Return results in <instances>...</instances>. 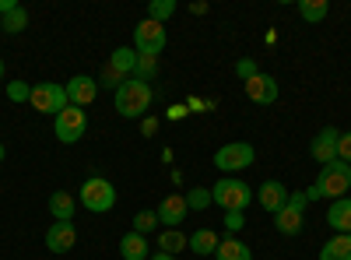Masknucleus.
I'll list each match as a JSON object with an SVG mask.
<instances>
[{
    "label": "nucleus",
    "mask_w": 351,
    "mask_h": 260,
    "mask_svg": "<svg viewBox=\"0 0 351 260\" xmlns=\"http://www.w3.org/2000/svg\"><path fill=\"white\" fill-rule=\"evenodd\" d=\"M4 155H8V152H4V144H0V162H4Z\"/></svg>",
    "instance_id": "nucleus-36"
},
{
    "label": "nucleus",
    "mask_w": 351,
    "mask_h": 260,
    "mask_svg": "<svg viewBox=\"0 0 351 260\" xmlns=\"http://www.w3.org/2000/svg\"><path fill=\"white\" fill-rule=\"evenodd\" d=\"M74 211H77L74 193H67V190L49 193V215H53V222H74Z\"/></svg>",
    "instance_id": "nucleus-16"
},
{
    "label": "nucleus",
    "mask_w": 351,
    "mask_h": 260,
    "mask_svg": "<svg viewBox=\"0 0 351 260\" xmlns=\"http://www.w3.org/2000/svg\"><path fill=\"white\" fill-rule=\"evenodd\" d=\"M134 49H137V56H158L165 49V25L144 18L134 28Z\"/></svg>",
    "instance_id": "nucleus-9"
},
{
    "label": "nucleus",
    "mask_w": 351,
    "mask_h": 260,
    "mask_svg": "<svg viewBox=\"0 0 351 260\" xmlns=\"http://www.w3.org/2000/svg\"><path fill=\"white\" fill-rule=\"evenodd\" d=\"M327 222L334 233H351V197H341L327 208Z\"/></svg>",
    "instance_id": "nucleus-18"
},
{
    "label": "nucleus",
    "mask_w": 351,
    "mask_h": 260,
    "mask_svg": "<svg viewBox=\"0 0 351 260\" xmlns=\"http://www.w3.org/2000/svg\"><path fill=\"white\" fill-rule=\"evenodd\" d=\"M0 28H4V36H18V32H25V28H28V11L18 4L14 11H8L4 18H0Z\"/></svg>",
    "instance_id": "nucleus-25"
},
{
    "label": "nucleus",
    "mask_w": 351,
    "mask_h": 260,
    "mask_svg": "<svg viewBox=\"0 0 351 260\" xmlns=\"http://www.w3.org/2000/svg\"><path fill=\"white\" fill-rule=\"evenodd\" d=\"M348 190H351V165L341 162V158H334L330 165L319 169L316 183L306 190V200H319V197H334V200H341Z\"/></svg>",
    "instance_id": "nucleus-2"
},
{
    "label": "nucleus",
    "mask_w": 351,
    "mask_h": 260,
    "mask_svg": "<svg viewBox=\"0 0 351 260\" xmlns=\"http://www.w3.org/2000/svg\"><path fill=\"white\" fill-rule=\"evenodd\" d=\"M155 71H158V60H155V56H137V71H134V78L148 81V78H155Z\"/></svg>",
    "instance_id": "nucleus-30"
},
{
    "label": "nucleus",
    "mask_w": 351,
    "mask_h": 260,
    "mask_svg": "<svg viewBox=\"0 0 351 260\" xmlns=\"http://www.w3.org/2000/svg\"><path fill=\"white\" fill-rule=\"evenodd\" d=\"M155 228H158V215L155 211H137L134 215V233L148 236V233H155Z\"/></svg>",
    "instance_id": "nucleus-28"
},
{
    "label": "nucleus",
    "mask_w": 351,
    "mask_h": 260,
    "mask_svg": "<svg viewBox=\"0 0 351 260\" xmlns=\"http://www.w3.org/2000/svg\"><path fill=\"white\" fill-rule=\"evenodd\" d=\"M256 200H260V208H263V211L278 215V211L288 204V190H285V183H278V180H267V183H260V193H256Z\"/></svg>",
    "instance_id": "nucleus-15"
},
{
    "label": "nucleus",
    "mask_w": 351,
    "mask_h": 260,
    "mask_svg": "<svg viewBox=\"0 0 351 260\" xmlns=\"http://www.w3.org/2000/svg\"><path fill=\"white\" fill-rule=\"evenodd\" d=\"M274 225L281 236H299L302 225H306V193H288V204L274 215Z\"/></svg>",
    "instance_id": "nucleus-6"
},
{
    "label": "nucleus",
    "mask_w": 351,
    "mask_h": 260,
    "mask_svg": "<svg viewBox=\"0 0 351 260\" xmlns=\"http://www.w3.org/2000/svg\"><path fill=\"white\" fill-rule=\"evenodd\" d=\"M64 92H67V102L84 109V106H92L95 95H99V81L95 78H88V74H74L67 84H64Z\"/></svg>",
    "instance_id": "nucleus-11"
},
{
    "label": "nucleus",
    "mask_w": 351,
    "mask_h": 260,
    "mask_svg": "<svg viewBox=\"0 0 351 260\" xmlns=\"http://www.w3.org/2000/svg\"><path fill=\"white\" fill-rule=\"evenodd\" d=\"M36 106V113H64L71 102H67V92H64V84H53V81H39L32 84V99H28Z\"/></svg>",
    "instance_id": "nucleus-8"
},
{
    "label": "nucleus",
    "mask_w": 351,
    "mask_h": 260,
    "mask_svg": "<svg viewBox=\"0 0 351 260\" xmlns=\"http://www.w3.org/2000/svg\"><path fill=\"white\" fill-rule=\"evenodd\" d=\"M172 14H176V0H152L148 4V21L165 25V18H172Z\"/></svg>",
    "instance_id": "nucleus-27"
},
{
    "label": "nucleus",
    "mask_w": 351,
    "mask_h": 260,
    "mask_svg": "<svg viewBox=\"0 0 351 260\" xmlns=\"http://www.w3.org/2000/svg\"><path fill=\"white\" fill-rule=\"evenodd\" d=\"M236 74H239L243 81H250L253 74H260V67H256V60H253V56H243V60L236 64Z\"/></svg>",
    "instance_id": "nucleus-32"
},
{
    "label": "nucleus",
    "mask_w": 351,
    "mask_h": 260,
    "mask_svg": "<svg viewBox=\"0 0 351 260\" xmlns=\"http://www.w3.org/2000/svg\"><path fill=\"white\" fill-rule=\"evenodd\" d=\"M253 158H256V152H253L250 141H232V144H221V148L215 152V169H221L225 176H232V172H239V169H250Z\"/></svg>",
    "instance_id": "nucleus-5"
},
{
    "label": "nucleus",
    "mask_w": 351,
    "mask_h": 260,
    "mask_svg": "<svg viewBox=\"0 0 351 260\" xmlns=\"http://www.w3.org/2000/svg\"><path fill=\"white\" fill-rule=\"evenodd\" d=\"M337 141H341V130H337V127H324V130H319V134L313 137V144H309L313 162L330 165V162L337 158Z\"/></svg>",
    "instance_id": "nucleus-12"
},
{
    "label": "nucleus",
    "mask_w": 351,
    "mask_h": 260,
    "mask_svg": "<svg viewBox=\"0 0 351 260\" xmlns=\"http://www.w3.org/2000/svg\"><path fill=\"white\" fill-rule=\"evenodd\" d=\"M211 197L221 211H246L253 204V187L239 176H221L215 187H211Z\"/></svg>",
    "instance_id": "nucleus-3"
},
{
    "label": "nucleus",
    "mask_w": 351,
    "mask_h": 260,
    "mask_svg": "<svg viewBox=\"0 0 351 260\" xmlns=\"http://www.w3.org/2000/svg\"><path fill=\"white\" fill-rule=\"evenodd\" d=\"M246 84V95H250V102H256V106H274L278 102V81L271 78V74H253L250 81H243Z\"/></svg>",
    "instance_id": "nucleus-13"
},
{
    "label": "nucleus",
    "mask_w": 351,
    "mask_h": 260,
    "mask_svg": "<svg viewBox=\"0 0 351 260\" xmlns=\"http://www.w3.org/2000/svg\"><path fill=\"white\" fill-rule=\"evenodd\" d=\"M77 204L84 211H92V215H106L116 204V187L109 180H102V176H88L81 183V190H77Z\"/></svg>",
    "instance_id": "nucleus-4"
},
{
    "label": "nucleus",
    "mask_w": 351,
    "mask_h": 260,
    "mask_svg": "<svg viewBox=\"0 0 351 260\" xmlns=\"http://www.w3.org/2000/svg\"><path fill=\"white\" fill-rule=\"evenodd\" d=\"M225 228H228V236H236L239 228H246V218H243V211H225Z\"/></svg>",
    "instance_id": "nucleus-31"
},
{
    "label": "nucleus",
    "mask_w": 351,
    "mask_h": 260,
    "mask_svg": "<svg viewBox=\"0 0 351 260\" xmlns=\"http://www.w3.org/2000/svg\"><path fill=\"white\" fill-rule=\"evenodd\" d=\"M186 246H190V239L180 233V228H162V233H158V253L176 257V253H183Z\"/></svg>",
    "instance_id": "nucleus-22"
},
{
    "label": "nucleus",
    "mask_w": 351,
    "mask_h": 260,
    "mask_svg": "<svg viewBox=\"0 0 351 260\" xmlns=\"http://www.w3.org/2000/svg\"><path fill=\"white\" fill-rule=\"evenodd\" d=\"M74 243H77L74 222H53V225L46 228V246H49L53 253H67V250H74Z\"/></svg>",
    "instance_id": "nucleus-14"
},
{
    "label": "nucleus",
    "mask_w": 351,
    "mask_h": 260,
    "mask_svg": "<svg viewBox=\"0 0 351 260\" xmlns=\"http://www.w3.org/2000/svg\"><path fill=\"white\" fill-rule=\"evenodd\" d=\"M8 99L11 102H28V99H32V84H28V81H11L8 84Z\"/></svg>",
    "instance_id": "nucleus-29"
},
{
    "label": "nucleus",
    "mask_w": 351,
    "mask_h": 260,
    "mask_svg": "<svg viewBox=\"0 0 351 260\" xmlns=\"http://www.w3.org/2000/svg\"><path fill=\"white\" fill-rule=\"evenodd\" d=\"M109 71L116 74V78H134V71H137V49H127V46H120V49H112V56H109Z\"/></svg>",
    "instance_id": "nucleus-17"
},
{
    "label": "nucleus",
    "mask_w": 351,
    "mask_h": 260,
    "mask_svg": "<svg viewBox=\"0 0 351 260\" xmlns=\"http://www.w3.org/2000/svg\"><path fill=\"white\" fill-rule=\"evenodd\" d=\"M337 158L351 165V130H344V134H341V141H337Z\"/></svg>",
    "instance_id": "nucleus-33"
},
{
    "label": "nucleus",
    "mask_w": 351,
    "mask_h": 260,
    "mask_svg": "<svg viewBox=\"0 0 351 260\" xmlns=\"http://www.w3.org/2000/svg\"><path fill=\"white\" fill-rule=\"evenodd\" d=\"M218 243H221V239L211 233V228H197V233L190 236V250H193V253H200V257H208V253L215 257Z\"/></svg>",
    "instance_id": "nucleus-23"
},
{
    "label": "nucleus",
    "mask_w": 351,
    "mask_h": 260,
    "mask_svg": "<svg viewBox=\"0 0 351 260\" xmlns=\"http://www.w3.org/2000/svg\"><path fill=\"white\" fill-rule=\"evenodd\" d=\"M18 8V0H0V18H4L8 11H14Z\"/></svg>",
    "instance_id": "nucleus-34"
},
{
    "label": "nucleus",
    "mask_w": 351,
    "mask_h": 260,
    "mask_svg": "<svg viewBox=\"0 0 351 260\" xmlns=\"http://www.w3.org/2000/svg\"><path fill=\"white\" fill-rule=\"evenodd\" d=\"M215 260H253V250H250L243 239L228 236V239H221V243H218V250H215Z\"/></svg>",
    "instance_id": "nucleus-21"
},
{
    "label": "nucleus",
    "mask_w": 351,
    "mask_h": 260,
    "mask_svg": "<svg viewBox=\"0 0 351 260\" xmlns=\"http://www.w3.org/2000/svg\"><path fill=\"white\" fill-rule=\"evenodd\" d=\"M155 215H158V225H165V228H180L183 218L190 215L186 193H169V197H162V200H158V208H155Z\"/></svg>",
    "instance_id": "nucleus-10"
},
{
    "label": "nucleus",
    "mask_w": 351,
    "mask_h": 260,
    "mask_svg": "<svg viewBox=\"0 0 351 260\" xmlns=\"http://www.w3.org/2000/svg\"><path fill=\"white\" fill-rule=\"evenodd\" d=\"M0 81H4V60H0Z\"/></svg>",
    "instance_id": "nucleus-37"
},
{
    "label": "nucleus",
    "mask_w": 351,
    "mask_h": 260,
    "mask_svg": "<svg viewBox=\"0 0 351 260\" xmlns=\"http://www.w3.org/2000/svg\"><path fill=\"white\" fill-rule=\"evenodd\" d=\"M88 130V117H84V109L77 106H67L64 113H56V120H53V134L60 137L64 144H77Z\"/></svg>",
    "instance_id": "nucleus-7"
},
{
    "label": "nucleus",
    "mask_w": 351,
    "mask_h": 260,
    "mask_svg": "<svg viewBox=\"0 0 351 260\" xmlns=\"http://www.w3.org/2000/svg\"><path fill=\"white\" fill-rule=\"evenodd\" d=\"M319 260H351V233H337L334 239H327Z\"/></svg>",
    "instance_id": "nucleus-20"
},
{
    "label": "nucleus",
    "mask_w": 351,
    "mask_h": 260,
    "mask_svg": "<svg viewBox=\"0 0 351 260\" xmlns=\"http://www.w3.org/2000/svg\"><path fill=\"white\" fill-rule=\"evenodd\" d=\"M152 99H155L152 84H148V81H141V78H127L120 88H116V95H112L116 113H120L123 120H141L144 113L152 109Z\"/></svg>",
    "instance_id": "nucleus-1"
},
{
    "label": "nucleus",
    "mask_w": 351,
    "mask_h": 260,
    "mask_svg": "<svg viewBox=\"0 0 351 260\" xmlns=\"http://www.w3.org/2000/svg\"><path fill=\"white\" fill-rule=\"evenodd\" d=\"M152 260H176V257H169V253H152Z\"/></svg>",
    "instance_id": "nucleus-35"
},
{
    "label": "nucleus",
    "mask_w": 351,
    "mask_h": 260,
    "mask_svg": "<svg viewBox=\"0 0 351 260\" xmlns=\"http://www.w3.org/2000/svg\"><path fill=\"white\" fill-rule=\"evenodd\" d=\"M186 204H190V211H208V208L215 204L211 187H193V190L186 193Z\"/></svg>",
    "instance_id": "nucleus-26"
},
{
    "label": "nucleus",
    "mask_w": 351,
    "mask_h": 260,
    "mask_svg": "<svg viewBox=\"0 0 351 260\" xmlns=\"http://www.w3.org/2000/svg\"><path fill=\"white\" fill-rule=\"evenodd\" d=\"M299 14H302V21L316 25V21H324L330 14V4L327 0H299Z\"/></svg>",
    "instance_id": "nucleus-24"
},
{
    "label": "nucleus",
    "mask_w": 351,
    "mask_h": 260,
    "mask_svg": "<svg viewBox=\"0 0 351 260\" xmlns=\"http://www.w3.org/2000/svg\"><path fill=\"white\" fill-rule=\"evenodd\" d=\"M120 253H123V260H148V236H141L130 228L120 239Z\"/></svg>",
    "instance_id": "nucleus-19"
}]
</instances>
